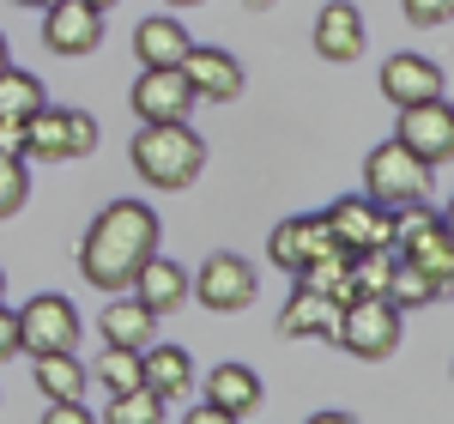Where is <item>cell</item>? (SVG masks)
I'll return each instance as SVG.
<instances>
[{"instance_id":"cell-25","label":"cell","mask_w":454,"mask_h":424,"mask_svg":"<svg viewBox=\"0 0 454 424\" xmlns=\"http://www.w3.org/2000/svg\"><path fill=\"white\" fill-rule=\"evenodd\" d=\"M394 310H424V303H436L442 297V285L430 279V273H419L412 261H400L394 255V267H387V291H382Z\"/></svg>"},{"instance_id":"cell-6","label":"cell","mask_w":454,"mask_h":424,"mask_svg":"<svg viewBox=\"0 0 454 424\" xmlns=\"http://www.w3.org/2000/svg\"><path fill=\"white\" fill-rule=\"evenodd\" d=\"M430 164L424 158H412L400 140H382L370 158H364V194L370 200H382V207H412V200H424L430 194Z\"/></svg>"},{"instance_id":"cell-20","label":"cell","mask_w":454,"mask_h":424,"mask_svg":"<svg viewBox=\"0 0 454 424\" xmlns=\"http://www.w3.org/2000/svg\"><path fill=\"white\" fill-rule=\"evenodd\" d=\"M128 291H134L145 310L164 321V316H176V310L188 303V267H182V261H164V255H152L140 273H134V285H128Z\"/></svg>"},{"instance_id":"cell-10","label":"cell","mask_w":454,"mask_h":424,"mask_svg":"<svg viewBox=\"0 0 454 424\" xmlns=\"http://www.w3.org/2000/svg\"><path fill=\"white\" fill-rule=\"evenodd\" d=\"M104 43V6L98 0H49L43 6V49L61 55V61H79Z\"/></svg>"},{"instance_id":"cell-36","label":"cell","mask_w":454,"mask_h":424,"mask_svg":"<svg viewBox=\"0 0 454 424\" xmlns=\"http://www.w3.org/2000/svg\"><path fill=\"white\" fill-rule=\"evenodd\" d=\"M6 61H12V55H6V36H0V67H6Z\"/></svg>"},{"instance_id":"cell-7","label":"cell","mask_w":454,"mask_h":424,"mask_svg":"<svg viewBox=\"0 0 454 424\" xmlns=\"http://www.w3.org/2000/svg\"><path fill=\"white\" fill-rule=\"evenodd\" d=\"M79 340H85V321L73 310V297H61V291H36L31 303L19 310V352L25 357L79 352Z\"/></svg>"},{"instance_id":"cell-16","label":"cell","mask_w":454,"mask_h":424,"mask_svg":"<svg viewBox=\"0 0 454 424\" xmlns=\"http://www.w3.org/2000/svg\"><path fill=\"white\" fill-rule=\"evenodd\" d=\"M188 109H194V91H188L182 67H145L140 73V85H134V115L140 122H188Z\"/></svg>"},{"instance_id":"cell-11","label":"cell","mask_w":454,"mask_h":424,"mask_svg":"<svg viewBox=\"0 0 454 424\" xmlns=\"http://www.w3.org/2000/svg\"><path fill=\"white\" fill-rule=\"evenodd\" d=\"M182 79H188L194 104H231V98H243V85H248L243 61H237L231 49H200V43H188Z\"/></svg>"},{"instance_id":"cell-27","label":"cell","mask_w":454,"mask_h":424,"mask_svg":"<svg viewBox=\"0 0 454 424\" xmlns=\"http://www.w3.org/2000/svg\"><path fill=\"white\" fill-rule=\"evenodd\" d=\"M98 382H104L109 394H128V389H140V352H121V346H104V357H98Z\"/></svg>"},{"instance_id":"cell-35","label":"cell","mask_w":454,"mask_h":424,"mask_svg":"<svg viewBox=\"0 0 454 424\" xmlns=\"http://www.w3.org/2000/svg\"><path fill=\"white\" fill-rule=\"evenodd\" d=\"M12 6H36V12H43V6H49V0H12Z\"/></svg>"},{"instance_id":"cell-19","label":"cell","mask_w":454,"mask_h":424,"mask_svg":"<svg viewBox=\"0 0 454 424\" xmlns=\"http://www.w3.org/2000/svg\"><path fill=\"white\" fill-rule=\"evenodd\" d=\"M140 382L158 394L164 406H176V400L194 394V357L182 352V346H158V340H152L140 352Z\"/></svg>"},{"instance_id":"cell-15","label":"cell","mask_w":454,"mask_h":424,"mask_svg":"<svg viewBox=\"0 0 454 424\" xmlns=\"http://www.w3.org/2000/svg\"><path fill=\"white\" fill-rule=\"evenodd\" d=\"M370 49V31H364V12L351 6V0H327L321 6V19H315V55L321 61H333V67H346Z\"/></svg>"},{"instance_id":"cell-13","label":"cell","mask_w":454,"mask_h":424,"mask_svg":"<svg viewBox=\"0 0 454 424\" xmlns=\"http://www.w3.org/2000/svg\"><path fill=\"white\" fill-rule=\"evenodd\" d=\"M333 237H327V224H321V212H297V218H285V224H273V237H267V255H273V267H285L291 279L303 273V267H315L321 255H333Z\"/></svg>"},{"instance_id":"cell-8","label":"cell","mask_w":454,"mask_h":424,"mask_svg":"<svg viewBox=\"0 0 454 424\" xmlns=\"http://www.w3.org/2000/svg\"><path fill=\"white\" fill-rule=\"evenodd\" d=\"M188 297H194L200 310H212V316H237V310H248V303L261 297V273L248 267L243 255L218 248V255L200 261V273L188 279Z\"/></svg>"},{"instance_id":"cell-4","label":"cell","mask_w":454,"mask_h":424,"mask_svg":"<svg viewBox=\"0 0 454 424\" xmlns=\"http://www.w3.org/2000/svg\"><path fill=\"white\" fill-rule=\"evenodd\" d=\"M400 334H406V310H394L382 291H364V297H351L346 310H340L333 346H346L364 364H382V357L400 352Z\"/></svg>"},{"instance_id":"cell-34","label":"cell","mask_w":454,"mask_h":424,"mask_svg":"<svg viewBox=\"0 0 454 424\" xmlns=\"http://www.w3.org/2000/svg\"><path fill=\"white\" fill-rule=\"evenodd\" d=\"M164 6H207V0H164Z\"/></svg>"},{"instance_id":"cell-39","label":"cell","mask_w":454,"mask_h":424,"mask_svg":"<svg viewBox=\"0 0 454 424\" xmlns=\"http://www.w3.org/2000/svg\"><path fill=\"white\" fill-rule=\"evenodd\" d=\"M98 6H115V0H98Z\"/></svg>"},{"instance_id":"cell-29","label":"cell","mask_w":454,"mask_h":424,"mask_svg":"<svg viewBox=\"0 0 454 424\" xmlns=\"http://www.w3.org/2000/svg\"><path fill=\"white\" fill-rule=\"evenodd\" d=\"M400 12H406V25L436 31V25H449V19H454V0H400Z\"/></svg>"},{"instance_id":"cell-14","label":"cell","mask_w":454,"mask_h":424,"mask_svg":"<svg viewBox=\"0 0 454 424\" xmlns=\"http://www.w3.org/2000/svg\"><path fill=\"white\" fill-rule=\"evenodd\" d=\"M340 297L333 291H315V285H297L291 303L279 310V340H333L340 334Z\"/></svg>"},{"instance_id":"cell-26","label":"cell","mask_w":454,"mask_h":424,"mask_svg":"<svg viewBox=\"0 0 454 424\" xmlns=\"http://www.w3.org/2000/svg\"><path fill=\"white\" fill-rule=\"evenodd\" d=\"M109 424H158L164 419V400H158V394L145 389H128V394H109V412H104Z\"/></svg>"},{"instance_id":"cell-33","label":"cell","mask_w":454,"mask_h":424,"mask_svg":"<svg viewBox=\"0 0 454 424\" xmlns=\"http://www.w3.org/2000/svg\"><path fill=\"white\" fill-rule=\"evenodd\" d=\"M188 424H237V419H231L224 406H212V400H200V406L188 412Z\"/></svg>"},{"instance_id":"cell-9","label":"cell","mask_w":454,"mask_h":424,"mask_svg":"<svg viewBox=\"0 0 454 424\" xmlns=\"http://www.w3.org/2000/svg\"><path fill=\"white\" fill-rule=\"evenodd\" d=\"M327 237L346 248V255H376V248H394V207L370 200V194H346L321 212Z\"/></svg>"},{"instance_id":"cell-22","label":"cell","mask_w":454,"mask_h":424,"mask_svg":"<svg viewBox=\"0 0 454 424\" xmlns=\"http://www.w3.org/2000/svg\"><path fill=\"white\" fill-rule=\"evenodd\" d=\"M207 400H212V406H224L231 419L243 424L248 412L261 406V376H254L248 364H218V370L207 376Z\"/></svg>"},{"instance_id":"cell-30","label":"cell","mask_w":454,"mask_h":424,"mask_svg":"<svg viewBox=\"0 0 454 424\" xmlns=\"http://www.w3.org/2000/svg\"><path fill=\"white\" fill-rule=\"evenodd\" d=\"M6 357H19V310L0 303V364H6Z\"/></svg>"},{"instance_id":"cell-31","label":"cell","mask_w":454,"mask_h":424,"mask_svg":"<svg viewBox=\"0 0 454 424\" xmlns=\"http://www.w3.org/2000/svg\"><path fill=\"white\" fill-rule=\"evenodd\" d=\"M0 152L25 158V122H6V115H0Z\"/></svg>"},{"instance_id":"cell-24","label":"cell","mask_w":454,"mask_h":424,"mask_svg":"<svg viewBox=\"0 0 454 424\" xmlns=\"http://www.w3.org/2000/svg\"><path fill=\"white\" fill-rule=\"evenodd\" d=\"M43 104H49L43 79H36V73H19L6 61V67H0V115H6V122H31Z\"/></svg>"},{"instance_id":"cell-18","label":"cell","mask_w":454,"mask_h":424,"mask_svg":"<svg viewBox=\"0 0 454 424\" xmlns=\"http://www.w3.org/2000/svg\"><path fill=\"white\" fill-rule=\"evenodd\" d=\"M98 334H104V346H121V352H145V346L158 340V316L145 310L140 297H128V291H109V310L98 316Z\"/></svg>"},{"instance_id":"cell-17","label":"cell","mask_w":454,"mask_h":424,"mask_svg":"<svg viewBox=\"0 0 454 424\" xmlns=\"http://www.w3.org/2000/svg\"><path fill=\"white\" fill-rule=\"evenodd\" d=\"M382 98L394 109L430 104V98H442V67L430 55H387L382 61Z\"/></svg>"},{"instance_id":"cell-21","label":"cell","mask_w":454,"mask_h":424,"mask_svg":"<svg viewBox=\"0 0 454 424\" xmlns=\"http://www.w3.org/2000/svg\"><path fill=\"white\" fill-rule=\"evenodd\" d=\"M134 55H140V67H182V55H188V25H176L170 12L140 19V25H134Z\"/></svg>"},{"instance_id":"cell-23","label":"cell","mask_w":454,"mask_h":424,"mask_svg":"<svg viewBox=\"0 0 454 424\" xmlns=\"http://www.w3.org/2000/svg\"><path fill=\"white\" fill-rule=\"evenodd\" d=\"M31 364H36V389L49 394V400H85L91 370L79 364V352H43V357H31Z\"/></svg>"},{"instance_id":"cell-12","label":"cell","mask_w":454,"mask_h":424,"mask_svg":"<svg viewBox=\"0 0 454 424\" xmlns=\"http://www.w3.org/2000/svg\"><path fill=\"white\" fill-rule=\"evenodd\" d=\"M394 140L406 145L412 158H424L430 170H442L454 158V115L442 98H430V104H412V109H400V134Z\"/></svg>"},{"instance_id":"cell-3","label":"cell","mask_w":454,"mask_h":424,"mask_svg":"<svg viewBox=\"0 0 454 424\" xmlns=\"http://www.w3.org/2000/svg\"><path fill=\"white\" fill-rule=\"evenodd\" d=\"M394 255L400 261H412L419 273L442 285V297H449V279H454V243H449V218L436 207H394Z\"/></svg>"},{"instance_id":"cell-28","label":"cell","mask_w":454,"mask_h":424,"mask_svg":"<svg viewBox=\"0 0 454 424\" xmlns=\"http://www.w3.org/2000/svg\"><path fill=\"white\" fill-rule=\"evenodd\" d=\"M25 200H31V170H25V158L0 152V218L25 212Z\"/></svg>"},{"instance_id":"cell-32","label":"cell","mask_w":454,"mask_h":424,"mask_svg":"<svg viewBox=\"0 0 454 424\" xmlns=\"http://www.w3.org/2000/svg\"><path fill=\"white\" fill-rule=\"evenodd\" d=\"M43 419H49V424H85L91 412H85L79 400H55V412H43Z\"/></svg>"},{"instance_id":"cell-1","label":"cell","mask_w":454,"mask_h":424,"mask_svg":"<svg viewBox=\"0 0 454 424\" xmlns=\"http://www.w3.org/2000/svg\"><path fill=\"white\" fill-rule=\"evenodd\" d=\"M158 237H164V224L145 200H109L79 243V279L98 291H128L134 273L158 255Z\"/></svg>"},{"instance_id":"cell-37","label":"cell","mask_w":454,"mask_h":424,"mask_svg":"<svg viewBox=\"0 0 454 424\" xmlns=\"http://www.w3.org/2000/svg\"><path fill=\"white\" fill-rule=\"evenodd\" d=\"M243 6H254V12H261V6H273V0H243Z\"/></svg>"},{"instance_id":"cell-2","label":"cell","mask_w":454,"mask_h":424,"mask_svg":"<svg viewBox=\"0 0 454 424\" xmlns=\"http://www.w3.org/2000/svg\"><path fill=\"white\" fill-rule=\"evenodd\" d=\"M128 158H134L145 188L182 194V188H194L200 170H207V140L188 122H145L140 134H134V145H128Z\"/></svg>"},{"instance_id":"cell-5","label":"cell","mask_w":454,"mask_h":424,"mask_svg":"<svg viewBox=\"0 0 454 424\" xmlns=\"http://www.w3.org/2000/svg\"><path fill=\"white\" fill-rule=\"evenodd\" d=\"M98 152V122L85 109H36L25 122V164H67Z\"/></svg>"},{"instance_id":"cell-38","label":"cell","mask_w":454,"mask_h":424,"mask_svg":"<svg viewBox=\"0 0 454 424\" xmlns=\"http://www.w3.org/2000/svg\"><path fill=\"white\" fill-rule=\"evenodd\" d=\"M0 297H6V273H0Z\"/></svg>"}]
</instances>
